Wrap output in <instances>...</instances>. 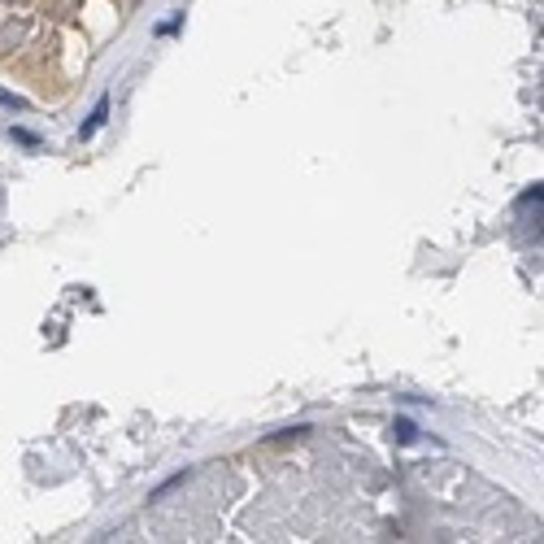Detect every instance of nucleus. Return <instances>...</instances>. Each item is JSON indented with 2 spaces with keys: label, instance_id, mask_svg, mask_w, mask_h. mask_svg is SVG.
<instances>
[{
  "label": "nucleus",
  "instance_id": "1",
  "mask_svg": "<svg viewBox=\"0 0 544 544\" xmlns=\"http://www.w3.org/2000/svg\"><path fill=\"white\" fill-rule=\"evenodd\" d=\"M105 118H109V100H100V105L92 109V118H87V126H83V140H87V135H96L100 126H105Z\"/></svg>",
  "mask_w": 544,
  "mask_h": 544
},
{
  "label": "nucleus",
  "instance_id": "2",
  "mask_svg": "<svg viewBox=\"0 0 544 544\" xmlns=\"http://www.w3.org/2000/svg\"><path fill=\"white\" fill-rule=\"evenodd\" d=\"M0 105H13V109H22V100H18V96H9V92H0Z\"/></svg>",
  "mask_w": 544,
  "mask_h": 544
}]
</instances>
